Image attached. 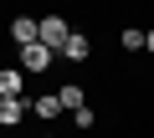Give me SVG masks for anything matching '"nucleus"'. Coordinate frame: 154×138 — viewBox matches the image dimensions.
<instances>
[{
  "label": "nucleus",
  "instance_id": "f257e3e1",
  "mask_svg": "<svg viewBox=\"0 0 154 138\" xmlns=\"http://www.w3.org/2000/svg\"><path fill=\"white\" fill-rule=\"evenodd\" d=\"M67 41H72V26H67L62 16H41V46L62 56V46H67Z\"/></svg>",
  "mask_w": 154,
  "mask_h": 138
},
{
  "label": "nucleus",
  "instance_id": "f03ea898",
  "mask_svg": "<svg viewBox=\"0 0 154 138\" xmlns=\"http://www.w3.org/2000/svg\"><path fill=\"white\" fill-rule=\"evenodd\" d=\"M11 36H16V46L26 51V46L41 41V21H36V16H16V21H11Z\"/></svg>",
  "mask_w": 154,
  "mask_h": 138
},
{
  "label": "nucleus",
  "instance_id": "7ed1b4c3",
  "mask_svg": "<svg viewBox=\"0 0 154 138\" xmlns=\"http://www.w3.org/2000/svg\"><path fill=\"white\" fill-rule=\"evenodd\" d=\"M51 61H57V51H46V46L36 41V46H26V51H21V72H46Z\"/></svg>",
  "mask_w": 154,
  "mask_h": 138
},
{
  "label": "nucleus",
  "instance_id": "20e7f679",
  "mask_svg": "<svg viewBox=\"0 0 154 138\" xmlns=\"http://www.w3.org/2000/svg\"><path fill=\"white\" fill-rule=\"evenodd\" d=\"M26 118V97H0V128H16Z\"/></svg>",
  "mask_w": 154,
  "mask_h": 138
},
{
  "label": "nucleus",
  "instance_id": "39448f33",
  "mask_svg": "<svg viewBox=\"0 0 154 138\" xmlns=\"http://www.w3.org/2000/svg\"><path fill=\"white\" fill-rule=\"evenodd\" d=\"M57 97H62V113H82V107H88V92L77 87V82H67V87H57Z\"/></svg>",
  "mask_w": 154,
  "mask_h": 138
},
{
  "label": "nucleus",
  "instance_id": "423d86ee",
  "mask_svg": "<svg viewBox=\"0 0 154 138\" xmlns=\"http://www.w3.org/2000/svg\"><path fill=\"white\" fill-rule=\"evenodd\" d=\"M31 113H36L41 123H51V118H62V97H57V92H46V97H36V102H31Z\"/></svg>",
  "mask_w": 154,
  "mask_h": 138
},
{
  "label": "nucleus",
  "instance_id": "0eeeda50",
  "mask_svg": "<svg viewBox=\"0 0 154 138\" xmlns=\"http://www.w3.org/2000/svg\"><path fill=\"white\" fill-rule=\"evenodd\" d=\"M88 51H93V41H88L82 31H72V41L62 46V56H67V61H88Z\"/></svg>",
  "mask_w": 154,
  "mask_h": 138
},
{
  "label": "nucleus",
  "instance_id": "6e6552de",
  "mask_svg": "<svg viewBox=\"0 0 154 138\" xmlns=\"http://www.w3.org/2000/svg\"><path fill=\"white\" fill-rule=\"evenodd\" d=\"M0 97H21V66H5L0 72Z\"/></svg>",
  "mask_w": 154,
  "mask_h": 138
},
{
  "label": "nucleus",
  "instance_id": "1a4fd4ad",
  "mask_svg": "<svg viewBox=\"0 0 154 138\" xmlns=\"http://www.w3.org/2000/svg\"><path fill=\"white\" fill-rule=\"evenodd\" d=\"M144 51H154V31H144Z\"/></svg>",
  "mask_w": 154,
  "mask_h": 138
}]
</instances>
